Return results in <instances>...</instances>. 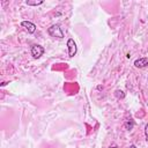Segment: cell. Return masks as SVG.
Masks as SVG:
<instances>
[{
    "instance_id": "obj_5",
    "label": "cell",
    "mask_w": 148,
    "mask_h": 148,
    "mask_svg": "<svg viewBox=\"0 0 148 148\" xmlns=\"http://www.w3.org/2000/svg\"><path fill=\"white\" fill-rule=\"evenodd\" d=\"M134 66L138 67V68H143L146 66H148V58L147 57H143V58H139L134 61Z\"/></svg>"
},
{
    "instance_id": "obj_12",
    "label": "cell",
    "mask_w": 148,
    "mask_h": 148,
    "mask_svg": "<svg viewBox=\"0 0 148 148\" xmlns=\"http://www.w3.org/2000/svg\"><path fill=\"white\" fill-rule=\"evenodd\" d=\"M147 80H148V77H147Z\"/></svg>"
},
{
    "instance_id": "obj_7",
    "label": "cell",
    "mask_w": 148,
    "mask_h": 148,
    "mask_svg": "<svg viewBox=\"0 0 148 148\" xmlns=\"http://www.w3.org/2000/svg\"><path fill=\"white\" fill-rule=\"evenodd\" d=\"M133 126H134V123H133L132 120H130V121H126V123L124 124V127H125L126 130H128V131H131V130L133 128Z\"/></svg>"
},
{
    "instance_id": "obj_2",
    "label": "cell",
    "mask_w": 148,
    "mask_h": 148,
    "mask_svg": "<svg viewBox=\"0 0 148 148\" xmlns=\"http://www.w3.org/2000/svg\"><path fill=\"white\" fill-rule=\"evenodd\" d=\"M44 52H45V50H44V47H43L42 45L35 44V45L31 46V56H32L35 59L40 58V57L44 54Z\"/></svg>"
},
{
    "instance_id": "obj_11",
    "label": "cell",
    "mask_w": 148,
    "mask_h": 148,
    "mask_svg": "<svg viewBox=\"0 0 148 148\" xmlns=\"http://www.w3.org/2000/svg\"><path fill=\"white\" fill-rule=\"evenodd\" d=\"M131 148H135V146H134V145H132V146H131Z\"/></svg>"
},
{
    "instance_id": "obj_10",
    "label": "cell",
    "mask_w": 148,
    "mask_h": 148,
    "mask_svg": "<svg viewBox=\"0 0 148 148\" xmlns=\"http://www.w3.org/2000/svg\"><path fill=\"white\" fill-rule=\"evenodd\" d=\"M109 148H118L117 146H112V147H109Z\"/></svg>"
},
{
    "instance_id": "obj_3",
    "label": "cell",
    "mask_w": 148,
    "mask_h": 148,
    "mask_svg": "<svg viewBox=\"0 0 148 148\" xmlns=\"http://www.w3.org/2000/svg\"><path fill=\"white\" fill-rule=\"evenodd\" d=\"M67 49H68V56H69L71 58L76 54L77 49H76V44H75V42H74L73 38H69V39L67 40Z\"/></svg>"
},
{
    "instance_id": "obj_8",
    "label": "cell",
    "mask_w": 148,
    "mask_h": 148,
    "mask_svg": "<svg viewBox=\"0 0 148 148\" xmlns=\"http://www.w3.org/2000/svg\"><path fill=\"white\" fill-rule=\"evenodd\" d=\"M114 95H116L118 98H124V97H125V94H124L121 90H116V91H114Z\"/></svg>"
},
{
    "instance_id": "obj_9",
    "label": "cell",
    "mask_w": 148,
    "mask_h": 148,
    "mask_svg": "<svg viewBox=\"0 0 148 148\" xmlns=\"http://www.w3.org/2000/svg\"><path fill=\"white\" fill-rule=\"evenodd\" d=\"M145 136H146V140L148 141V124L145 126Z\"/></svg>"
},
{
    "instance_id": "obj_6",
    "label": "cell",
    "mask_w": 148,
    "mask_h": 148,
    "mask_svg": "<svg viewBox=\"0 0 148 148\" xmlns=\"http://www.w3.org/2000/svg\"><path fill=\"white\" fill-rule=\"evenodd\" d=\"M44 1L43 0H27L25 1V3L28 5V6H39V5H42Z\"/></svg>"
},
{
    "instance_id": "obj_4",
    "label": "cell",
    "mask_w": 148,
    "mask_h": 148,
    "mask_svg": "<svg viewBox=\"0 0 148 148\" xmlns=\"http://www.w3.org/2000/svg\"><path fill=\"white\" fill-rule=\"evenodd\" d=\"M21 27L24 28L28 31V34H34L36 31V25L30 21H22L21 22Z\"/></svg>"
},
{
    "instance_id": "obj_1",
    "label": "cell",
    "mask_w": 148,
    "mask_h": 148,
    "mask_svg": "<svg viewBox=\"0 0 148 148\" xmlns=\"http://www.w3.org/2000/svg\"><path fill=\"white\" fill-rule=\"evenodd\" d=\"M47 34L53 38H60V39L64 38V32H62V30H61L59 24H52L47 29Z\"/></svg>"
}]
</instances>
